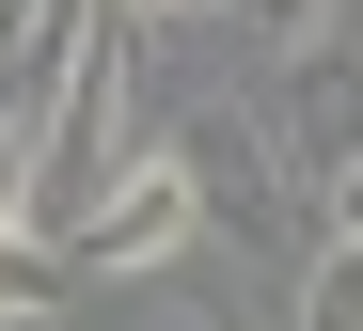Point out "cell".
I'll return each instance as SVG.
<instances>
[{"label":"cell","mask_w":363,"mask_h":331,"mask_svg":"<svg viewBox=\"0 0 363 331\" xmlns=\"http://www.w3.org/2000/svg\"><path fill=\"white\" fill-rule=\"evenodd\" d=\"M253 111H269V142H284V174H300V206L332 221L347 189H363V47H332V32L284 47V79H269Z\"/></svg>","instance_id":"1"},{"label":"cell","mask_w":363,"mask_h":331,"mask_svg":"<svg viewBox=\"0 0 363 331\" xmlns=\"http://www.w3.org/2000/svg\"><path fill=\"white\" fill-rule=\"evenodd\" d=\"M158 158L190 174L206 237H284V221H300V174H284V142H269V111H190Z\"/></svg>","instance_id":"2"},{"label":"cell","mask_w":363,"mask_h":331,"mask_svg":"<svg viewBox=\"0 0 363 331\" xmlns=\"http://www.w3.org/2000/svg\"><path fill=\"white\" fill-rule=\"evenodd\" d=\"M174 252H206V206H190V174L174 158H127V189L79 221V252L64 269H111V284H143V269H174Z\"/></svg>","instance_id":"3"},{"label":"cell","mask_w":363,"mask_h":331,"mask_svg":"<svg viewBox=\"0 0 363 331\" xmlns=\"http://www.w3.org/2000/svg\"><path fill=\"white\" fill-rule=\"evenodd\" d=\"M300 331H363V189L316 221V252H300Z\"/></svg>","instance_id":"4"},{"label":"cell","mask_w":363,"mask_h":331,"mask_svg":"<svg viewBox=\"0 0 363 331\" xmlns=\"http://www.w3.org/2000/svg\"><path fill=\"white\" fill-rule=\"evenodd\" d=\"M32 206H48V111L0 95V237H32Z\"/></svg>","instance_id":"5"},{"label":"cell","mask_w":363,"mask_h":331,"mask_svg":"<svg viewBox=\"0 0 363 331\" xmlns=\"http://www.w3.org/2000/svg\"><path fill=\"white\" fill-rule=\"evenodd\" d=\"M0 315H64V252L48 237H0Z\"/></svg>","instance_id":"6"},{"label":"cell","mask_w":363,"mask_h":331,"mask_svg":"<svg viewBox=\"0 0 363 331\" xmlns=\"http://www.w3.org/2000/svg\"><path fill=\"white\" fill-rule=\"evenodd\" d=\"M221 16H237V32L284 63V47H316V32H332V0H221Z\"/></svg>","instance_id":"7"},{"label":"cell","mask_w":363,"mask_h":331,"mask_svg":"<svg viewBox=\"0 0 363 331\" xmlns=\"http://www.w3.org/2000/svg\"><path fill=\"white\" fill-rule=\"evenodd\" d=\"M158 16H206V0H127V32H158Z\"/></svg>","instance_id":"8"}]
</instances>
